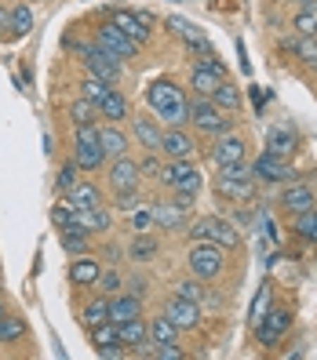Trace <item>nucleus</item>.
I'll return each instance as SVG.
<instances>
[{"instance_id":"obj_32","label":"nucleus","mask_w":317,"mask_h":360,"mask_svg":"<svg viewBox=\"0 0 317 360\" xmlns=\"http://www.w3.org/2000/svg\"><path fill=\"white\" fill-rule=\"evenodd\" d=\"M157 251H161L157 237H150V233H135V240L128 244V259L132 262H154Z\"/></svg>"},{"instance_id":"obj_25","label":"nucleus","mask_w":317,"mask_h":360,"mask_svg":"<svg viewBox=\"0 0 317 360\" xmlns=\"http://www.w3.org/2000/svg\"><path fill=\"white\" fill-rule=\"evenodd\" d=\"M99 142H102L106 160H113V157H124V153H128L132 135H128V131H120L117 124H106V128H99Z\"/></svg>"},{"instance_id":"obj_2","label":"nucleus","mask_w":317,"mask_h":360,"mask_svg":"<svg viewBox=\"0 0 317 360\" xmlns=\"http://www.w3.org/2000/svg\"><path fill=\"white\" fill-rule=\"evenodd\" d=\"M211 189H216V197H219V200L248 204V200H256L259 182H256V175H251V164H248V160H237V164L219 167L216 179H211Z\"/></svg>"},{"instance_id":"obj_48","label":"nucleus","mask_w":317,"mask_h":360,"mask_svg":"<svg viewBox=\"0 0 317 360\" xmlns=\"http://www.w3.org/2000/svg\"><path fill=\"white\" fill-rule=\"evenodd\" d=\"M51 222H55V229H62V226L77 222V211H73L70 204H55V207H51Z\"/></svg>"},{"instance_id":"obj_42","label":"nucleus","mask_w":317,"mask_h":360,"mask_svg":"<svg viewBox=\"0 0 317 360\" xmlns=\"http://www.w3.org/2000/svg\"><path fill=\"white\" fill-rule=\"evenodd\" d=\"M273 306V288L270 284H263L259 288V295H256V299H251V313H248V324L251 328H256L259 321H263V316H266V309Z\"/></svg>"},{"instance_id":"obj_23","label":"nucleus","mask_w":317,"mask_h":360,"mask_svg":"<svg viewBox=\"0 0 317 360\" xmlns=\"http://www.w3.org/2000/svg\"><path fill=\"white\" fill-rule=\"evenodd\" d=\"M161 157H164V160L194 157V139H189L182 128H164V139H161Z\"/></svg>"},{"instance_id":"obj_26","label":"nucleus","mask_w":317,"mask_h":360,"mask_svg":"<svg viewBox=\"0 0 317 360\" xmlns=\"http://www.w3.org/2000/svg\"><path fill=\"white\" fill-rule=\"evenodd\" d=\"M58 244H62V251H70V255H88L92 233L84 229V226H77V222H70V226L58 229Z\"/></svg>"},{"instance_id":"obj_4","label":"nucleus","mask_w":317,"mask_h":360,"mask_svg":"<svg viewBox=\"0 0 317 360\" xmlns=\"http://www.w3.org/2000/svg\"><path fill=\"white\" fill-rule=\"evenodd\" d=\"M189 124H194L197 135H226L230 128H234V113H223L211 98L204 95H194L189 98Z\"/></svg>"},{"instance_id":"obj_18","label":"nucleus","mask_w":317,"mask_h":360,"mask_svg":"<svg viewBox=\"0 0 317 360\" xmlns=\"http://www.w3.org/2000/svg\"><path fill=\"white\" fill-rule=\"evenodd\" d=\"M142 175H139V160H132L128 153L110 160V189L113 193H128V189H139Z\"/></svg>"},{"instance_id":"obj_36","label":"nucleus","mask_w":317,"mask_h":360,"mask_svg":"<svg viewBox=\"0 0 317 360\" xmlns=\"http://www.w3.org/2000/svg\"><path fill=\"white\" fill-rule=\"evenodd\" d=\"M30 328L23 316H8V313H0V346H8V342H18V338H26Z\"/></svg>"},{"instance_id":"obj_30","label":"nucleus","mask_w":317,"mask_h":360,"mask_svg":"<svg viewBox=\"0 0 317 360\" xmlns=\"http://www.w3.org/2000/svg\"><path fill=\"white\" fill-rule=\"evenodd\" d=\"M77 226H84L88 233H110L113 229V215L102 204L99 207H84V211H77Z\"/></svg>"},{"instance_id":"obj_3","label":"nucleus","mask_w":317,"mask_h":360,"mask_svg":"<svg viewBox=\"0 0 317 360\" xmlns=\"http://www.w3.org/2000/svg\"><path fill=\"white\" fill-rule=\"evenodd\" d=\"M186 266H189V277H197L204 284L219 281L226 273V248H219L216 240H194L186 255Z\"/></svg>"},{"instance_id":"obj_47","label":"nucleus","mask_w":317,"mask_h":360,"mask_svg":"<svg viewBox=\"0 0 317 360\" xmlns=\"http://www.w3.org/2000/svg\"><path fill=\"white\" fill-rule=\"evenodd\" d=\"M132 229L135 233H150L154 229V207H135V215H132Z\"/></svg>"},{"instance_id":"obj_8","label":"nucleus","mask_w":317,"mask_h":360,"mask_svg":"<svg viewBox=\"0 0 317 360\" xmlns=\"http://www.w3.org/2000/svg\"><path fill=\"white\" fill-rule=\"evenodd\" d=\"M251 175H256V182H263V186H285V182L299 179V172L292 167V160L273 157V153H266V150L251 160Z\"/></svg>"},{"instance_id":"obj_46","label":"nucleus","mask_w":317,"mask_h":360,"mask_svg":"<svg viewBox=\"0 0 317 360\" xmlns=\"http://www.w3.org/2000/svg\"><path fill=\"white\" fill-rule=\"evenodd\" d=\"M175 295H182V299H189V302H201V299H204V281L186 277V281L175 284Z\"/></svg>"},{"instance_id":"obj_10","label":"nucleus","mask_w":317,"mask_h":360,"mask_svg":"<svg viewBox=\"0 0 317 360\" xmlns=\"http://www.w3.org/2000/svg\"><path fill=\"white\" fill-rule=\"evenodd\" d=\"M95 44L102 48V51H110L113 58H120V62H132L135 55H139V40H132L124 30H117L113 22H102L99 30H95Z\"/></svg>"},{"instance_id":"obj_51","label":"nucleus","mask_w":317,"mask_h":360,"mask_svg":"<svg viewBox=\"0 0 317 360\" xmlns=\"http://www.w3.org/2000/svg\"><path fill=\"white\" fill-rule=\"evenodd\" d=\"M99 356L102 360H120V356H128V349H124V342H110V346H99Z\"/></svg>"},{"instance_id":"obj_21","label":"nucleus","mask_w":317,"mask_h":360,"mask_svg":"<svg viewBox=\"0 0 317 360\" xmlns=\"http://www.w3.org/2000/svg\"><path fill=\"white\" fill-rule=\"evenodd\" d=\"M154 226L157 229H168V233L186 229L189 226V211L179 207L175 200H161V204H154Z\"/></svg>"},{"instance_id":"obj_28","label":"nucleus","mask_w":317,"mask_h":360,"mask_svg":"<svg viewBox=\"0 0 317 360\" xmlns=\"http://www.w3.org/2000/svg\"><path fill=\"white\" fill-rule=\"evenodd\" d=\"M66 204L73 207V211H84V207H99L102 204V189L95 186V182H77L70 193H66Z\"/></svg>"},{"instance_id":"obj_50","label":"nucleus","mask_w":317,"mask_h":360,"mask_svg":"<svg viewBox=\"0 0 317 360\" xmlns=\"http://www.w3.org/2000/svg\"><path fill=\"white\" fill-rule=\"evenodd\" d=\"M154 356L157 360H182V346L175 342V346H157L154 342Z\"/></svg>"},{"instance_id":"obj_38","label":"nucleus","mask_w":317,"mask_h":360,"mask_svg":"<svg viewBox=\"0 0 317 360\" xmlns=\"http://www.w3.org/2000/svg\"><path fill=\"white\" fill-rule=\"evenodd\" d=\"M295 37H317V8H299L292 15Z\"/></svg>"},{"instance_id":"obj_53","label":"nucleus","mask_w":317,"mask_h":360,"mask_svg":"<svg viewBox=\"0 0 317 360\" xmlns=\"http://www.w3.org/2000/svg\"><path fill=\"white\" fill-rule=\"evenodd\" d=\"M132 295H139V299H146V291H150V284L146 281H132V288H128Z\"/></svg>"},{"instance_id":"obj_43","label":"nucleus","mask_w":317,"mask_h":360,"mask_svg":"<svg viewBox=\"0 0 317 360\" xmlns=\"http://www.w3.org/2000/svg\"><path fill=\"white\" fill-rule=\"evenodd\" d=\"M110 88H113V84H106L102 77H92V73H88V77L80 80V98H88V102H99V98H102L106 91H110Z\"/></svg>"},{"instance_id":"obj_39","label":"nucleus","mask_w":317,"mask_h":360,"mask_svg":"<svg viewBox=\"0 0 317 360\" xmlns=\"http://www.w3.org/2000/svg\"><path fill=\"white\" fill-rule=\"evenodd\" d=\"M77 182H80V164H77V160L70 157L66 164H62L58 179H55V193H58V197H66V193H70V189H73Z\"/></svg>"},{"instance_id":"obj_54","label":"nucleus","mask_w":317,"mask_h":360,"mask_svg":"<svg viewBox=\"0 0 317 360\" xmlns=\"http://www.w3.org/2000/svg\"><path fill=\"white\" fill-rule=\"evenodd\" d=\"M288 4H295V8H317V0H288Z\"/></svg>"},{"instance_id":"obj_33","label":"nucleus","mask_w":317,"mask_h":360,"mask_svg":"<svg viewBox=\"0 0 317 360\" xmlns=\"http://www.w3.org/2000/svg\"><path fill=\"white\" fill-rule=\"evenodd\" d=\"M211 102H216L223 113H237L241 110V88H237V84H230V80H223L219 88L211 91Z\"/></svg>"},{"instance_id":"obj_27","label":"nucleus","mask_w":317,"mask_h":360,"mask_svg":"<svg viewBox=\"0 0 317 360\" xmlns=\"http://www.w3.org/2000/svg\"><path fill=\"white\" fill-rule=\"evenodd\" d=\"M266 153H273V157H292L295 150H299V139H295V131L292 128H270L266 131V146H263Z\"/></svg>"},{"instance_id":"obj_5","label":"nucleus","mask_w":317,"mask_h":360,"mask_svg":"<svg viewBox=\"0 0 317 360\" xmlns=\"http://www.w3.org/2000/svg\"><path fill=\"white\" fill-rule=\"evenodd\" d=\"M189 240H216L226 251H237L241 248V229L223 215H201L189 226Z\"/></svg>"},{"instance_id":"obj_20","label":"nucleus","mask_w":317,"mask_h":360,"mask_svg":"<svg viewBox=\"0 0 317 360\" xmlns=\"http://www.w3.org/2000/svg\"><path fill=\"white\" fill-rule=\"evenodd\" d=\"M95 110H99V117H102V120L120 124V120H128V117H132V102H128V95H124V91L110 88V91H106V95L95 102Z\"/></svg>"},{"instance_id":"obj_24","label":"nucleus","mask_w":317,"mask_h":360,"mask_svg":"<svg viewBox=\"0 0 317 360\" xmlns=\"http://www.w3.org/2000/svg\"><path fill=\"white\" fill-rule=\"evenodd\" d=\"M135 316H142V299L132 291H117L110 299V321L120 324V321H135Z\"/></svg>"},{"instance_id":"obj_9","label":"nucleus","mask_w":317,"mask_h":360,"mask_svg":"<svg viewBox=\"0 0 317 360\" xmlns=\"http://www.w3.org/2000/svg\"><path fill=\"white\" fill-rule=\"evenodd\" d=\"M288 328H292V309H288V306H270L266 316L256 324V342H259L263 349H273V346H278L281 338L288 335Z\"/></svg>"},{"instance_id":"obj_7","label":"nucleus","mask_w":317,"mask_h":360,"mask_svg":"<svg viewBox=\"0 0 317 360\" xmlns=\"http://www.w3.org/2000/svg\"><path fill=\"white\" fill-rule=\"evenodd\" d=\"M73 160L80 164V172H99V167L106 164L95 124H88V128H73Z\"/></svg>"},{"instance_id":"obj_1","label":"nucleus","mask_w":317,"mask_h":360,"mask_svg":"<svg viewBox=\"0 0 317 360\" xmlns=\"http://www.w3.org/2000/svg\"><path fill=\"white\" fill-rule=\"evenodd\" d=\"M146 102H150L154 117L164 128H186L189 124V95L172 77H157L150 88H146Z\"/></svg>"},{"instance_id":"obj_16","label":"nucleus","mask_w":317,"mask_h":360,"mask_svg":"<svg viewBox=\"0 0 317 360\" xmlns=\"http://www.w3.org/2000/svg\"><path fill=\"white\" fill-rule=\"evenodd\" d=\"M110 22H113L117 30H124L132 40L146 44V40H150V22H154V15H150V11H128V8H117Z\"/></svg>"},{"instance_id":"obj_34","label":"nucleus","mask_w":317,"mask_h":360,"mask_svg":"<svg viewBox=\"0 0 317 360\" xmlns=\"http://www.w3.org/2000/svg\"><path fill=\"white\" fill-rule=\"evenodd\" d=\"M106 321H110V295L99 291L95 299L84 306V324H88V331H92V328H99V324H106Z\"/></svg>"},{"instance_id":"obj_6","label":"nucleus","mask_w":317,"mask_h":360,"mask_svg":"<svg viewBox=\"0 0 317 360\" xmlns=\"http://www.w3.org/2000/svg\"><path fill=\"white\" fill-rule=\"evenodd\" d=\"M157 182L168 189V193H201V172L194 167V160H189V157L164 160Z\"/></svg>"},{"instance_id":"obj_40","label":"nucleus","mask_w":317,"mask_h":360,"mask_svg":"<svg viewBox=\"0 0 317 360\" xmlns=\"http://www.w3.org/2000/svg\"><path fill=\"white\" fill-rule=\"evenodd\" d=\"M8 26H11V37H26V33L33 30V11H30V4H18V8H11V15H8Z\"/></svg>"},{"instance_id":"obj_14","label":"nucleus","mask_w":317,"mask_h":360,"mask_svg":"<svg viewBox=\"0 0 317 360\" xmlns=\"http://www.w3.org/2000/svg\"><path fill=\"white\" fill-rule=\"evenodd\" d=\"M278 204H281V211L285 215H303V211H310V207H317V193H313V186L310 182H285V193L278 197Z\"/></svg>"},{"instance_id":"obj_15","label":"nucleus","mask_w":317,"mask_h":360,"mask_svg":"<svg viewBox=\"0 0 317 360\" xmlns=\"http://www.w3.org/2000/svg\"><path fill=\"white\" fill-rule=\"evenodd\" d=\"M164 316L179 331H197L201 328V302H189V299H182V295H172V299L164 302Z\"/></svg>"},{"instance_id":"obj_56","label":"nucleus","mask_w":317,"mask_h":360,"mask_svg":"<svg viewBox=\"0 0 317 360\" xmlns=\"http://www.w3.org/2000/svg\"><path fill=\"white\" fill-rule=\"evenodd\" d=\"M0 313H4V302H0Z\"/></svg>"},{"instance_id":"obj_41","label":"nucleus","mask_w":317,"mask_h":360,"mask_svg":"<svg viewBox=\"0 0 317 360\" xmlns=\"http://www.w3.org/2000/svg\"><path fill=\"white\" fill-rule=\"evenodd\" d=\"M95 117H99V110H95V102H88V98H77V102L70 105L73 128H88V124H95Z\"/></svg>"},{"instance_id":"obj_35","label":"nucleus","mask_w":317,"mask_h":360,"mask_svg":"<svg viewBox=\"0 0 317 360\" xmlns=\"http://www.w3.org/2000/svg\"><path fill=\"white\" fill-rule=\"evenodd\" d=\"M150 338H154L157 346H175L179 342V328L161 313V316H154V321H150Z\"/></svg>"},{"instance_id":"obj_44","label":"nucleus","mask_w":317,"mask_h":360,"mask_svg":"<svg viewBox=\"0 0 317 360\" xmlns=\"http://www.w3.org/2000/svg\"><path fill=\"white\" fill-rule=\"evenodd\" d=\"M161 167H164L161 150H146V157L139 160V175L142 179H161Z\"/></svg>"},{"instance_id":"obj_19","label":"nucleus","mask_w":317,"mask_h":360,"mask_svg":"<svg viewBox=\"0 0 317 360\" xmlns=\"http://www.w3.org/2000/svg\"><path fill=\"white\" fill-rule=\"evenodd\" d=\"M211 160H216L219 167H226V164H237V160H248V142L241 139V135H219V142L211 146Z\"/></svg>"},{"instance_id":"obj_11","label":"nucleus","mask_w":317,"mask_h":360,"mask_svg":"<svg viewBox=\"0 0 317 360\" xmlns=\"http://www.w3.org/2000/svg\"><path fill=\"white\" fill-rule=\"evenodd\" d=\"M223 80H230V77H226V66L216 55L194 62V70H189V88H194L197 95H204V98H211V91H216Z\"/></svg>"},{"instance_id":"obj_37","label":"nucleus","mask_w":317,"mask_h":360,"mask_svg":"<svg viewBox=\"0 0 317 360\" xmlns=\"http://www.w3.org/2000/svg\"><path fill=\"white\" fill-rule=\"evenodd\" d=\"M292 233L299 240H306V244H317V207L303 211V215H295L292 219Z\"/></svg>"},{"instance_id":"obj_52","label":"nucleus","mask_w":317,"mask_h":360,"mask_svg":"<svg viewBox=\"0 0 317 360\" xmlns=\"http://www.w3.org/2000/svg\"><path fill=\"white\" fill-rule=\"evenodd\" d=\"M172 200H175L179 207H186V211H194V204H197V193H172Z\"/></svg>"},{"instance_id":"obj_22","label":"nucleus","mask_w":317,"mask_h":360,"mask_svg":"<svg viewBox=\"0 0 317 360\" xmlns=\"http://www.w3.org/2000/svg\"><path fill=\"white\" fill-rule=\"evenodd\" d=\"M99 273H102V262L95 255H73V262H70V284L73 288H95Z\"/></svg>"},{"instance_id":"obj_31","label":"nucleus","mask_w":317,"mask_h":360,"mask_svg":"<svg viewBox=\"0 0 317 360\" xmlns=\"http://www.w3.org/2000/svg\"><path fill=\"white\" fill-rule=\"evenodd\" d=\"M292 55H295V62H299L303 70H310V73H317V37H295L292 40Z\"/></svg>"},{"instance_id":"obj_13","label":"nucleus","mask_w":317,"mask_h":360,"mask_svg":"<svg viewBox=\"0 0 317 360\" xmlns=\"http://www.w3.org/2000/svg\"><path fill=\"white\" fill-rule=\"evenodd\" d=\"M168 33L179 37V40H182V48H186V51H194L197 58L216 55V51H211V44H208V37H204V30H197L194 22H189V18L172 15V18H168Z\"/></svg>"},{"instance_id":"obj_45","label":"nucleus","mask_w":317,"mask_h":360,"mask_svg":"<svg viewBox=\"0 0 317 360\" xmlns=\"http://www.w3.org/2000/svg\"><path fill=\"white\" fill-rule=\"evenodd\" d=\"M95 288H99L102 295H110V299H113L117 291H124V277H120L117 269H102V273H99V281H95Z\"/></svg>"},{"instance_id":"obj_12","label":"nucleus","mask_w":317,"mask_h":360,"mask_svg":"<svg viewBox=\"0 0 317 360\" xmlns=\"http://www.w3.org/2000/svg\"><path fill=\"white\" fill-rule=\"evenodd\" d=\"M80 58H84V66H88V73L92 77H102L106 84H120V77H124V62L120 58H113L110 51H102L99 44H92V48H84L80 51Z\"/></svg>"},{"instance_id":"obj_49","label":"nucleus","mask_w":317,"mask_h":360,"mask_svg":"<svg viewBox=\"0 0 317 360\" xmlns=\"http://www.w3.org/2000/svg\"><path fill=\"white\" fill-rule=\"evenodd\" d=\"M113 200H117V211H135V207L142 204L139 189H128V193H113Z\"/></svg>"},{"instance_id":"obj_17","label":"nucleus","mask_w":317,"mask_h":360,"mask_svg":"<svg viewBox=\"0 0 317 360\" xmlns=\"http://www.w3.org/2000/svg\"><path fill=\"white\" fill-rule=\"evenodd\" d=\"M164 124L154 113H132V142H139L142 150H161Z\"/></svg>"},{"instance_id":"obj_29","label":"nucleus","mask_w":317,"mask_h":360,"mask_svg":"<svg viewBox=\"0 0 317 360\" xmlns=\"http://www.w3.org/2000/svg\"><path fill=\"white\" fill-rule=\"evenodd\" d=\"M117 338L124 346H142V342H150V324H146V316H135V321H120L117 324Z\"/></svg>"},{"instance_id":"obj_55","label":"nucleus","mask_w":317,"mask_h":360,"mask_svg":"<svg viewBox=\"0 0 317 360\" xmlns=\"http://www.w3.org/2000/svg\"><path fill=\"white\" fill-rule=\"evenodd\" d=\"M8 15H11V11H8L4 4H0V30H4V26H8Z\"/></svg>"}]
</instances>
